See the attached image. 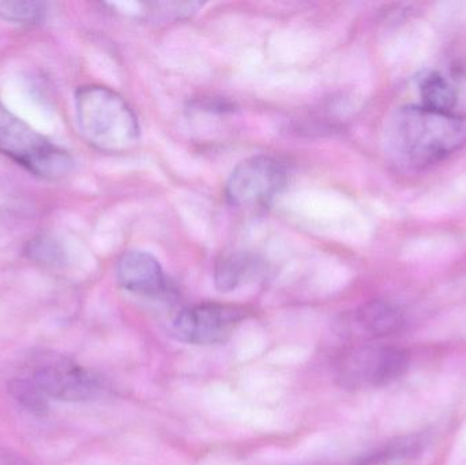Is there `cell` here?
Masks as SVG:
<instances>
[{"label":"cell","instance_id":"30bf717a","mask_svg":"<svg viewBox=\"0 0 466 465\" xmlns=\"http://www.w3.org/2000/svg\"><path fill=\"white\" fill-rule=\"evenodd\" d=\"M255 268L254 259L244 254L223 257L215 270L216 287L223 292L233 291L252 275Z\"/></svg>","mask_w":466,"mask_h":465},{"label":"cell","instance_id":"5bb4252c","mask_svg":"<svg viewBox=\"0 0 466 465\" xmlns=\"http://www.w3.org/2000/svg\"><path fill=\"white\" fill-rule=\"evenodd\" d=\"M27 253H29L30 258L40 262V264L56 265L60 261L59 248L55 246L54 240L46 239V238L30 242Z\"/></svg>","mask_w":466,"mask_h":465},{"label":"cell","instance_id":"7c38bea8","mask_svg":"<svg viewBox=\"0 0 466 465\" xmlns=\"http://www.w3.org/2000/svg\"><path fill=\"white\" fill-rule=\"evenodd\" d=\"M46 5L40 2H0V18L13 24L35 25L43 21Z\"/></svg>","mask_w":466,"mask_h":465},{"label":"cell","instance_id":"5b68a950","mask_svg":"<svg viewBox=\"0 0 466 465\" xmlns=\"http://www.w3.org/2000/svg\"><path fill=\"white\" fill-rule=\"evenodd\" d=\"M41 395L49 400L79 401L95 400L103 395V379L85 366L66 355L54 352L40 354L27 366L26 376Z\"/></svg>","mask_w":466,"mask_h":465},{"label":"cell","instance_id":"6da1fadb","mask_svg":"<svg viewBox=\"0 0 466 465\" xmlns=\"http://www.w3.org/2000/svg\"><path fill=\"white\" fill-rule=\"evenodd\" d=\"M386 145L391 160L405 169L430 168L466 144V116L423 106L399 109L389 122Z\"/></svg>","mask_w":466,"mask_h":465},{"label":"cell","instance_id":"7a4b0ae2","mask_svg":"<svg viewBox=\"0 0 466 465\" xmlns=\"http://www.w3.org/2000/svg\"><path fill=\"white\" fill-rule=\"evenodd\" d=\"M76 115L85 141L101 152L125 153L138 142L139 125L133 108L109 87H79Z\"/></svg>","mask_w":466,"mask_h":465},{"label":"cell","instance_id":"52a82bcc","mask_svg":"<svg viewBox=\"0 0 466 465\" xmlns=\"http://www.w3.org/2000/svg\"><path fill=\"white\" fill-rule=\"evenodd\" d=\"M243 308L223 303H201L183 308L172 324L177 340L193 346H213L228 341L246 319Z\"/></svg>","mask_w":466,"mask_h":465},{"label":"cell","instance_id":"277c9868","mask_svg":"<svg viewBox=\"0 0 466 465\" xmlns=\"http://www.w3.org/2000/svg\"><path fill=\"white\" fill-rule=\"evenodd\" d=\"M410 354L400 347L364 344L339 355L336 379L345 389H377L401 379L410 368Z\"/></svg>","mask_w":466,"mask_h":465},{"label":"cell","instance_id":"3957f363","mask_svg":"<svg viewBox=\"0 0 466 465\" xmlns=\"http://www.w3.org/2000/svg\"><path fill=\"white\" fill-rule=\"evenodd\" d=\"M0 153L44 180L63 179L74 168L67 150L19 119L0 103Z\"/></svg>","mask_w":466,"mask_h":465},{"label":"cell","instance_id":"8fae6325","mask_svg":"<svg viewBox=\"0 0 466 465\" xmlns=\"http://www.w3.org/2000/svg\"><path fill=\"white\" fill-rule=\"evenodd\" d=\"M420 106L438 111H454L457 96L453 86L441 74L432 73L424 76L420 84Z\"/></svg>","mask_w":466,"mask_h":465},{"label":"cell","instance_id":"ba28073f","mask_svg":"<svg viewBox=\"0 0 466 465\" xmlns=\"http://www.w3.org/2000/svg\"><path fill=\"white\" fill-rule=\"evenodd\" d=\"M116 276L123 289L139 297L160 298L168 291L160 262L145 251L123 254L117 262Z\"/></svg>","mask_w":466,"mask_h":465},{"label":"cell","instance_id":"8992f818","mask_svg":"<svg viewBox=\"0 0 466 465\" xmlns=\"http://www.w3.org/2000/svg\"><path fill=\"white\" fill-rule=\"evenodd\" d=\"M289 172L287 166L271 156H252L233 169L227 182V198L238 207L268 205L284 190Z\"/></svg>","mask_w":466,"mask_h":465},{"label":"cell","instance_id":"4fadbf2b","mask_svg":"<svg viewBox=\"0 0 466 465\" xmlns=\"http://www.w3.org/2000/svg\"><path fill=\"white\" fill-rule=\"evenodd\" d=\"M10 393L19 404L30 411L43 412L48 407V400L25 377H18L10 382Z\"/></svg>","mask_w":466,"mask_h":465},{"label":"cell","instance_id":"9c48e42d","mask_svg":"<svg viewBox=\"0 0 466 465\" xmlns=\"http://www.w3.org/2000/svg\"><path fill=\"white\" fill-rule=\"evenodd\" d=\"M405 317L401 308L388 300H371L356 308L348 317L353 335L367 339H382L400 332Z\"/></svg>","mask_w":466,"mask_h":465}]
</instances>
